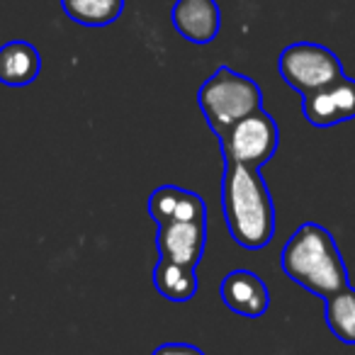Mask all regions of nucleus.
I'll use <instances>...</instances> for the list:
<instances>
[{"mask_svg":"<svg viewBox=\"0 0 355 355\" xmlns=\"http://www.w3.org/2000/svg\"><path fill=\"white\" fill-rule=\"evenodd\" d=\"M153 287L168 302H190L198 295L200 287L198 268H188L180 266V263L158 258L156 268H153Z\"/></svg>","mask_w":355,"mask_h":355,"instance_id":"f8f14e48","label":"nucleus"},{"mask_svg":"<svg viewBox=\"0 0 355 355\" xmlns=\"http://www.w3.org/2000/svg\"><path fill=\"white\" fill-rule=\"evenodd\" d=\"M222 302L239 316L256 319L270 306V292L253 270H232L222 280Z\"/></svg>","mask_w":355,"mask_h":355,"instance_id":"1a4fd4ad","label":"nucleus"},{"mask_svg":"<svg viewBox=\"0 0 355 355\" xmlns=\"http://www.w3.org/2000/svg\"><path fill=\"white\" fill-rule=\"evenodd\" d=\"M66 17L83 27H105L119 20L124 0H61Z\"/></svg>","mask_w":355,"mask_h":355,"instance_id":"4468645a","label":"nucleus"},{"mask_svg":"<svg viewBox=\"0 0 355 355\" xmlns=\"http://www.w3.org/2000/svg\"><path fill=\"white\" fill-rule=\"evenodd\" d=\"M326 324L340 343L355 345V290L350 285L326 297Z\"/></svg>","mask_w":355,"mask_h":355,"instance_id":"ddd939ff","label":"nucleus"},{"mask_svg":"<svg viewBox=\"0 0 355 355\" xmlns=\"http://www.w3.org/2000/svg\"><path fill=\"white\" fill-rule=\"evenodd\" d=\"M217 139L219 146H222L224 161L263 168L275 156L277 144H280V132H277L275 119L261 107L248 117L239 119L236 124H232Z\"/></svg>","mask_w":355,"mask_h":355,"instance_id":"39448f33","label":"nucleus"},{"mask_svg":"<svg viewBox=\"0 0 355 355\" xmlns=\"http://www.w3.org/2000/svg\"><path fill=\"white\" fill-rule=\"evenodd\" d=\"M205 243H207V222H163L156 224V248L158 258L180 263V266L198 268L202 261Z\"/></svg>","mask_w":355,"mask_h":355,"instance_id":"423d86ee","label":"nucleus"},{"mask_svg":"<svg viewBox=\"0 0 355 355\" xmlns=\"http://www.w3.org/2000/svg\"><path fill=\"white\" fill-rule=\"evenodd\" d=\"M302 114L311 127H336L355 117V80L338 78L336 83L304 95Z\"/></svg>","mask_w":355,"mask_h":355,"instance_id":"0eeeda50","label":"nucleus"},{"mask_svg":"<svg viewBox=\"0 0 355 355\" xmlns=\"http://www.w3.org/2000/svg\"><path fill=\"white\" fill-rule=\"evenodd\" d=\"M171 22L183 40L193 44H209L222 30V12L217 0H175Z\"/></svg>","mask_w":355,"mask_h":355,"instance_id":"6e6552de","label":"nucleus"},{"mask_svg":"<svg viewBox=\"0 0 355 355\" xmlns=\"http://www.w3.org/2000/svg\"><path fill=\"white\" fill-rule=\"evenodd\" d=\"M151 355H205V353L198 345H190V343H163Z\"/></svg>","mask_w":355,"mask_h":355,"instance_id":"2eb2a0df","label":"nucleus"},{"mask_svg":"<svg viewBox=\"0 0 355 355\" xmlns=\"http://www.w3.org/2000/svg\"><path fill=\"white\" fill-rule=\"evenodd\" d=\"M42 71V56L30 42H8L0 46V83L8 88H25L37 80Z\"/></svg>","mask_w":355,"mask_h":355,"instance_id":"9b49d317","label":"nucleus"},{"mask_svg":"<svg viewBox=\"0 0 355 355\" xmlns=\"http://www.w3.org/2000/svg\"><path fill=\"white\" fill-rule=\"evenodd\" d=\"M148 214L156 224L178 222V219L207 222L205 200L193 190H183L178 185H163V188L153 190L148 198Z\"/></svg>","mask_w":355,"mask_h":355,"instance_id":"9d476101","label":"nucleus"},{"mask_svg":"<svg viewBox=\"0 0 355 355\" xmlns=\"http://www.w3.org/2000/svg\"><path fill=\"white\" fill-rule=\"evenodd\" d=\"M222 207L232 239L241 248L261 251L275 236V205L261 168L224 161Z\"/></svg>","mask_w":355,"mask_h":355,"instance_id":"f257e3e1","label":"nucleus"},{"mask_svg":"<svg viewBox=\"0 0 355 355\" xmlns=\"http://www.w3.org/2000/svg\"><path fill=\"white\" fill-rule=\"evenodd\" d=\"M198 103L207 119V127L214 132V137H219L239 119L261 110L263 93L253 78L236 73L229 66H219L202 83Z\"/></svg>","mask_w":355,"mask_h":355,"instance_id":"7ed1b4c3","label":"nucleus"},{"mask_svg":"<svg viewBox=\"0 0 355 355\" xmlns=\"http://www.w3.org/2000/svg\"><path fill=\"white\" fill-rule=\"evenodd\" d=\"M282 272L316 297H329L348 287V270L329 229L306 222L285 243L280 256Z\"/></svg>","mask_w":355,"mask_h":355,"instance_id":"f03ea898","label":"nucleus"},{"mask_svg":"<svg viewBox=\"0 0 355 355\" xmlns=\"http://www.w3.org/2000/svg\"><path fill=\"white\" fill-rule=\"evenodd\" d=\"M277 69L282 80L302 98L343 78V64L338 56L314 42H297L285 46L277 59Z\"/></svg>","mask_w":355,"mask_h":355,"instance_id":"20e7f679","label":"nucleus"}]
</instances>
